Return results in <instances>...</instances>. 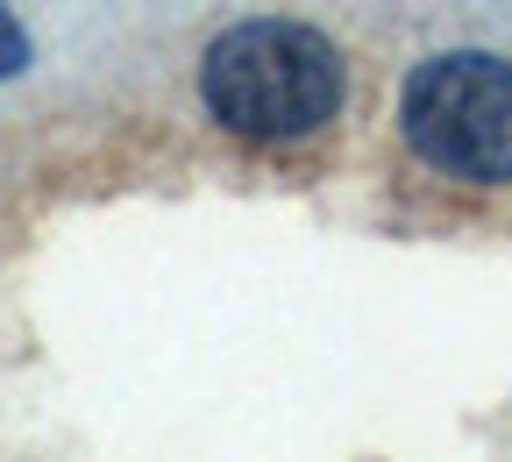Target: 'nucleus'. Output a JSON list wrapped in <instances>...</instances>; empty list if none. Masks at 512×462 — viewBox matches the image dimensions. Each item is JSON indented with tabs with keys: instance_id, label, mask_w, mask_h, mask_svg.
I'll return each instance as SVG.
<instances>
[{
	"instance_id": "obj_2",
	"label": "nucleus",
	"mask_w": 512,
	"mask_h": 462,
	"mask_svg": "<svg viewBox=\"0 0 512 462\" xmlns=\"http://www.w3.org/2000/svg\"><path fill=\"white\" fill-rule=\"evenodd\" d=\"M399 128L427 171L463 185H512V57L434 50L406 72Z\"/></svg>"
},
{
	"instance_id": "obj_3",
	"label": "nucleus",
	"mask_w": 512,
	"mask_h": 462,
	"mask_svg": "<svg viewBox=\"0 0 512 462\" xmlns=\"http://www.w3.org/2000/svg\"><path fill=\"white\" fill-rule=\"evenodd\" d=\"M29 72V29H22V15L0 0V79H22Z\"/></svg>"
},
{
	"instance_id": "obj_1",
	"label": "nucleus",
	"mask_w": 512,
	"mask_h": 462,
	"mask_svg": "<svg viewBox=\"0 0 512 462\" xmlns=\"http://www.w3.org/2000/svg\"><path fill=\"white\" fill-rule=\"evenodd\" d=\"M342 50L306 22H235L200 57V100L249 143H299L342 114Z\"/></svg>"
}]
</instances>
